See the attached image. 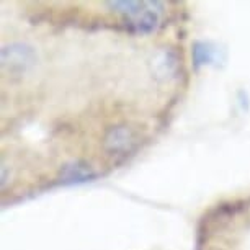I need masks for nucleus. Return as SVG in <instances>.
Here are the masks:
<instances>
[{"instance_id":"f257e3e1","label":"nucleus","mask_w":250,"mask_h":250,"mask_svg":"<svg viewBox=\"0 0 250 250\" xmlns=\"http://www.w3.org/2000/svg\"><path fill=\"white\" fill-rule=\"evenodd\" d=\"M36 62V54L28 44L13 43L2 48V67L8 74H23Z\"/></svg>"},{"instance_id":"f03ea898","label":"nucleus","mask_w":250,"mask_h":250,"mask_svg":"<svg viewBox=\"0 0 250 250\" xmlns=\"http://www.w3.org/2000/svg\"><path fill=\"white\" fill-rule=\"evenodd\" d=\"M136 143V136L133 129L128 126H115L106 133L105 141H103V147L108 154H125L133 149Z\"/></svg>"},{"instance_id":"7ed1b4c3","label":"nucleus","mask_w":250,"mask_h":250,"mask_svg":"<svg viewBox=\"0 0 250 250\" xmlns=\"http://www.w3.org/2000/svg\"><path fill=\"white\" fill-rule=\"evenodd\" d=\"M162 3L159 2H146V7L141 10L138 15L126 18V23L134 33H150L154 31L159 25V10L155 7H160Z\"/></svg>"},{"instance_id":"20e7f679","label":"nucleus","mask_w":250,"mask_h":250,"mask_svg":"<svg viewBox=\"0 0 250 250\" xmlns=\"http://www.w3.org/2000/svg\"><path fill=\"white\" fill-rule=\"evenodd\" d=\"M92 178H95V172H93L88 165L80 164V162L65 165L62 168V172H61V182L69 183V185L70 183H82V182L92 180Z\"/></svg>"},{"instance_id":"39448f33","label":"nucleus","mask_w":250,"mask_h":250,"mask_svg":"<svg viewBox=\"0 0 250 250\" xmlns=\"http://www.w3.org/2000/svg\"><path fill=\"white\" fill-rule=\"evenodd\" d=\"M152 64L159 77H170V75L175 74L178 67V59L173 51H160L154 58Z\"/></svg>"},{"instance_id":"423d86ee","label":"nucleus","mask_w":250,"mask_h":250,"mask_svg":"<svg viewBox=\"0 0 250 250\" xmlns=\"http://www.w3.org/2000/svg\"><path fill=\"white\" fill-rule=\"evenodd\" d=\"M213 53H214V49L211 48L209 44L196 43L195 48H193V59H195V64L203 65V64L211 62V59H213Z\"/></svg>"}]
</instances>
